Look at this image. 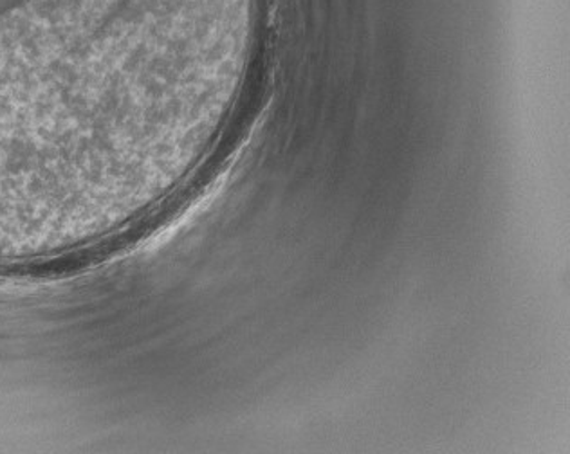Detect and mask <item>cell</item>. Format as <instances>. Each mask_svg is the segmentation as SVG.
<instances>
[{"instance_id": "obj_1", "label": "cell", "mask_w": 570, "mask_h": 454, "mask_svg": "<svg viewBox=\"0 0 570 454\" xmlns=\"http://www.w3.org/2000/svg\"><path fill=\"white\" fill-rule=\"evenodd\" d=\"M136 0H0V121L69 100L118 43Z\"/></svg>"}]
</instances>
